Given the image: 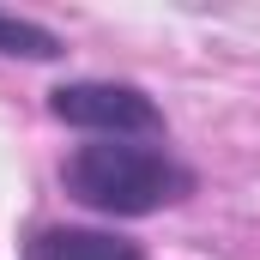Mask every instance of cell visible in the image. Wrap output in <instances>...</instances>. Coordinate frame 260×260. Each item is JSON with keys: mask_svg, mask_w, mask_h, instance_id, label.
Instances as JSON below:
<instances>
[{"mask_svg": "<svg viewBox=\"0 0 260 260\" xmlns=\"http://www.w3.org/2000/svg\"><path fill=\"white\" fill-rule=\"evenodd\" d=\"M0 55L6 61H55L61 55V37L37 18H18V12H0Z\"/></svg>", "mask_w": 260, "mask_h": 260, "instance_id": "4", "label": "cell"}, {"mask_svg": "<svg viewBox=\"0 0 260 260\" xmlns=\"http://www.w3.org/2000/svg\"><path fill=\"white\" fill-rule=\"evenodd\" d=\"M49 115L91 139H157L164 109L127 79H73L49 91Z\"/></svg>", "mask_w": 260, "mask_h": 260, "instance_id": "2", "label": "cell"}, {"mask_svg": "<svg viewBox=\"0 0 260 260\" xmlns=\"http://www.w3.org/2000/svg\"><path fill=\"white\" fill-rule=\"evenodd\" d=\"M24 260H145L139 242L115 230H85V224H49L24 242Z\"/></svg>", "mask_w": 260, "mask_h": 260, "instance_id": "3", "label": "cell"}, {"mask_svg": "<svg viewBox=\"0 0 260 260\" xmlns=\"http://www.w3.org/2000/svg\"><path fill=\"white\" fill-rule=\"evenodd\" d=\"M61 188L103 218H151L194 194V170L151 139H85L61 157Z\"/></svg>", "mask_w": 260, "mask_h": 260, "instance_id": "1", "label": "cell"}]
</instances>
